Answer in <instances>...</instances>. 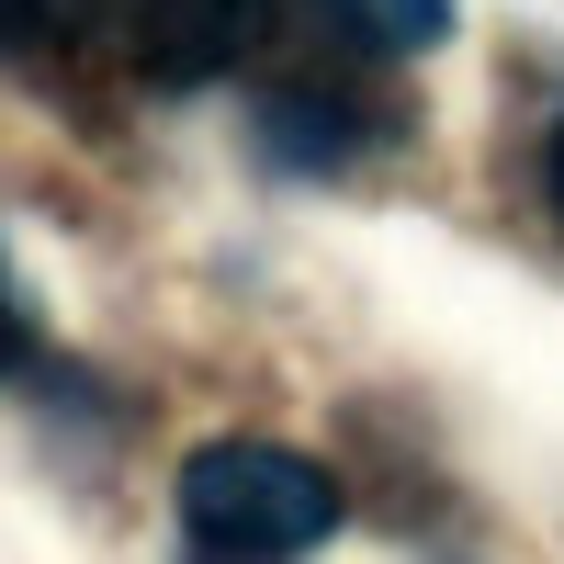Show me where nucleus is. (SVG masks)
Listing matches in <instances>:
<instances>
[{
    "label": "nucleus",
    "instance_id": "f257e3e1",
    "mask_svg": "<svg viewBox=\"0 0 564 564\" xmlns=\"http://www.w3.org/2000/svg\"><path fill=\"white\" fill-rule=\"evenodd\" d=\"M181 531L215 564H282L339 531V486H327V463L282 441H204L181 463Z\"/></svg>",
    "mask_w": 564,
    "mask_h": 564
},
{
    "label": "nucleus",
    "instance_id": "f03ea898",
    "mask_svg": "<svg viewBox=\"0 0 564 564\" xmlns=\"http://www.w3.org/2000/svg\"><path fill=\"white\" fill-rule=\"evenodd\" d=\"M260 135H271V159H305V170L350 159V124L316 113V102H294V90H271V102H260Z\"/></svg>",
    "mask_w": 564,
    "mask_h": 564
},
{
    "label": "nucleus",
    "instance_id": "39448f33",
    "mask_svg": "<svg viewBox=\"0 0 564 564\" xmlns=\"http://www.w3.org/2000/svg\"><path fill=\"white\" fill-rule=\"evenodd\" d=\"M23 361H34V316L12 294V271H0V372H23Z\"/></svg>",
    "mask_w": 564,
    "mask_h": 564
},
{
    "label": "nucleus",
    "instance_id": "20e7f679",
    "mask_svg": "<svg viewBox=\"0 0 564 564\" xmlns=\"http://www.w3.org/2000/svg\"><path fill=\"white\" fill-rule=\"evenodd\" d=\"M68 12H90V0H0V45H34L45 23H68Z\"/></svg>",
    "mask_w": 564,
    "mask_h": 564
},
{
    "label": "nucleus",
    "instance_id": "7ed1b4c3",
    "mask_svg": "<svg viewBox=\"0 0 564 564\" xmlns=\"http://www.w3.org/2000/svg\"><path fill=\"white\" fill-rule=\"evenodd\" d=\"M350 23H361L372 45H395V57H417V45L452 34V0H350Z\"/></svg>",
    "mask_w": 564,
    "mask_h": 564
},
{
    "label": "nucleus",
    "instance_id": "423d86ee",
    "mask_svg": "<svg viewBox=\"0 0 564 564\" xmlns=\"http://www.w3.org/2000/svg\"><path fill=\"white\" fill-rule=\"evenodd\" d=\"M542 170H553V204H564V124H553V159H542Z\"/></svg>",
    "mask_w": 564,
    "mask_h": 564
}]
</instances>
